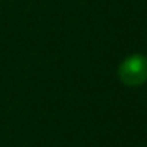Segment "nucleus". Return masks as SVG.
Segmentation results:
<instances>
[{"label": "nucleus", "instance_id": "f257e3e1", "mask_svg": "<svg viewBox=\"0 0 147 147\" xmlns=\"http://www.w3.org/2000/svg\"><path fill=\"white\" fill-rule=\"evenodd\" d=\"M119 79L128 87L142 86L147 81V57L134 54L127 57L119 67Z\"/></svg>", "mask_w": 147, "mask_h": 147}]
</instances>
